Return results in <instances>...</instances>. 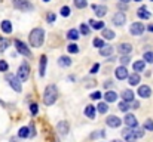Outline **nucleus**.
<instances>
[{
    "mask_svg": "<svg viewBox=\"0 0 153 142\" xmlns=\"http://www.w3.org/2000/svg\"><path fill=\"white\" fill-rule=\"evenodd\" d=\"M7 82H9V85L12 86V89L13 90H16V92H21V89H22V86H21V82L15 77V76H12V74H9L7 77Z\"/></svg>",
    "mask_w": 153,
    "mask_h": 142,
    "instance_id": "obj_5",
    "label": "nucleus"
},
{
    "mask_svg": "<svg viewBox=\"0 0 153 142\" xmlns=\"http://www.w3.org/2000/svg\"><path fill=\"white\" fill-rule=\"evenodd\" d=\"M120 1H122V3H128L129 0H120Z\"/></svg>",
    "mask_w": 153,
    "mask_h": 142,
    "instance_id": "obj_51",
    "label": "nucleus"
},
{
    "mask_svg": "<svg viewBox=\"0 0 153 142\" xmlns=\"http://www.w3.org/2000/svg\"><path fill=\"white\" fill-rule=\"evenodd\" d=\"M12 3L19 10H33V4L28 0H12Z\"/></svg>",
    "mask_w": 153,
    "mask_h": 142,
    "instance_id": "obj_4",
    "label": "nucleus"
},
{
    "mask_svg": "<svg viewBox=\"0 0 153 142\" xmlns=\"http://www.w3.org/2000/svg\"><path fill=\"white\" fill-rule=\"evenodd\" d=\"M137 15L141 18V19H149L150 16H152V13L147 10V7L146 6H143V7H140L138 10H137Z\"/></svg>",
    "mask_w": 153,
    "mask_h": 142,
    "instance_id": "obj_16",
    "label": "nucleus"
},
{
    "mask_svg": "<svg viewBox=\"0 0 153 142\" xmlns=\"http://www.w3.org/2000/svg\"><path fill=\"white\" fill-rule=\"evenodd\" d=\"M111 53H113V46H110V45H104L100 49V55H102V56H110Z\"/></svg>",
    "mask_w": 153,
    "mask_h": 142,
    "instance_id": "obj_20",
    "label": "nucleus"
},
{
    "mask_svg": "<svg viewBox=\"0 0 153 142\" xmlns=\"http://www.w3.org/2000/svg\"><path fill=\"white\" fill-rule=\"evenodd\" d=\"M92 9L95 10L97 16H100V18L107 13V7H105V6H97V4H92Z\"/></svg>",
    "mask_w": 153,
    "mask_h": 142,
    "instance_id": "obj_19",
    "label": "nucleus"
},
{
    "mask_svg": "<svg viewBox=\"0 0 153 142\" xmlns=\"http://www.w3.org/2000/svg\"><path fill=\"white\" fill-rule=\"evenodd\" d=\"M46 64H48V58L43 55L42 58H40V67H39V74L43 77L45 76V71H46Z\"/></svg>",
    "mask_w": 153,
    "mask_h": 142,
    "instance_id": "obj_17",
    "label": "nucleus"
},
{
    "mask_svg": "<svg viewBox=\"0 0 153 142\" xmlns=\"http://www.w3.org/2000/svg\"><path fill=\"white\" fill-rule=\"evenodd\" d=\"M67 37H68L70 40H77V39H79V31H77V30H70V31L67 33Z\"/></svg>",
    "mask_w": 153,
    "mask_h": 142,
    "instance_id": "obj_31",
    "label": "nucleus"
},
{
    "mask_svg": "<svg viewBox=\"0 0 153 142\" xmlns=\"http://www.w3.org/2000/svg\"><path fill=\"white\" fill-rule=\"evenodd\" d=\"M9 46V40L7 39H0V50H6V47Z\"/></svg>",
    "mask_w": 153,
    "mask_h": 142,
    "instance_id": "obj_38",
    "label": "nucleus"
},
{
    "mask_svg": "<svg viewBox=\"0 0 153 142\" xmlns=\"http://www.w3.org/2000/svg\"><path fill=\"white\" fill-rule=\"evenodd\" d=\"M104 99L107 102H114L117 99V95H116V92H113V90H108V92L104 93Z\"/></svg>",
    "mask_w": 153,
    "mask_h": 142,
    "instance_id": "obj_21",
    "label": "nucleus"
},
{
    "mask_svg": "<svg viewBox=\"0 0 153 142\" xmlns=\"http://www.w3.org/2000/svg\"><path fill=\"white\" fill-rule=\"evenodd\" d=\"M80 33H82L83 36H88V34H89V28H88L86 24H80Z\"/></svg>",
    "mask_w": 153,
    "mask_h": 142,
    "instance_id": "obj_40",
    "label": "nucleus"
},
{
    "mask_svg": "<svg viewBox=\"0 0 153 142\" xmlns=\"http://www.w3.org/2000/svg\"><path fill=\"white\" fill-rule=\"evenodd\" d=\"M95 113H97V108H95L94 105H88V107L85 108V116H86L88 118H95Z\"/></svg>",
    "mask_w": 153,
    "mask_h": 142,
    "instance_id": "obj_18",
    "label": "nucleus"
},
{
    "mask_svg": "<svg viewBox=\"0 0 153 142\" xmlns=\"http://www.w3.org/2000/svg\"><path fill=\"white\" fill-rule=\"evenodd\" d=\"M94 46L101 49V47L104 46V40H101V39H95V40H94Z\"/></svg>",
    "mask_w": 153,
    "mask_h": 142,
    "instance_id": "obj_42",
    "label": "nucleus"
},
{
    "mask_svg": "<svg viewBox=\"0 0 153 142\" xmlns=\"http://www.w3.org/2000/svg\"><path fill=\"white\" fill-rule=\"evenodd\" d=\"M102 37H104V39H107V40H111V39L114 37V33H113L111 30L104 28V30H102Z\"/></svg>",
    "mask_w": 153,
    "mask_h": 142,
    "instance_id": "obj_30",
    "label": "nucleus"
},
{
    "mask_svg": "<svg viewBox=\"0 0 153 142\" xmlns=\"http://www.w3.org/2000/svg\"><path fill=\"white\" fill-rule=\"evenodd\" d=\"M56 142H58V141H56Z\"/></svg>",
    "mask_w": 153,
    "mask_h": 142,
    "instance_id": "obj_56",
    "label": "nucleus"
},
{
    "mask_svg": "<svg viewBox=\"0 0 153 142\" xmlns=\"http://www.w3.org/2000/svg\"><path fill=\"white\" fill-rule=\"evenodd\" d=\"M143 61H144V62H150V64H153V52H146L144 56H143Z\"/></svg>",
    "mask_w": 153,
    "mask_h": 142,
    "instance_id": "obj_33",
    "label": "nucleus"
},
{
    "mask_svg": "<svg viewBox=\"0 0 153 142\" xmlns=\"http://www.w3.org/2000/svg\"><path fill=\"white\" fill-rule=\"evenodd\" d=\"M56 130H58L61 135H67L68 130H70V126H68L67 121H59V123L56 124Z\"/></svg>",
    "mask_w": 153,
    "mask_h": 142,
    "instance_id": "obj_13",
    "label": "nucleus"
},
{
    "mask_svg": "<svg viewBox=\"0 0 153 142\" xmlns=\"http://www.w3.org/2000/svg\"><path fill=\"white\" fill-rule=\"evenodd\" d=\"M15 46H16V50H18L21 55H24V56H30V55H31L30 49L27 47L25 43H22L21 40H15Z\"/></svg>",
    "mask_w": 153,
    "mask_h": 142,
    "instance_id": "obj_6",
    "label": "nucleus"
},
{
    "mask_svg": "<svg viewBox=\"0 0 153 142\" xmlns=\"http://www.w3.org/2000/svg\"><path fill=\"white\" fill-rule=\"evenodd\" d=\"M128 80H129V85H131V86H137V85L140 83V76H138L137 73H134V74L128 76Z\"/></svg>",
    "mask_w": 153,
    "mask_h": 142,
    "instance_id": "obj_22",
    "label": "nucleus"
},
{
    "mask_svg": "<svg viewBox=\"0 0 153 142\" xmlns=\"http://www.w3.org/2000/svg\"><path fill=\"white\" fill-rule=\"evenodd\" d=\"M43 1H51V0H43Z\"/></svg>",
    "mask_w": 153,
    "mask_h": 142,
    "instance_id": "obj_53",
    "label": "nucleus"
},
{
    "mask_svg": "<svg viewBox=\"0 0 153 142\" xmlns=\"http://www.w3.org/2000/svg\"><path fill=\"white\" fill-rule=\"evenodd\" d=\"M56 95H58L56 88L53 85H49L45 89V93H43V102H45V105H52L56 101Z\"/></svg>",
    "mask_w": 153,
    "mask_h": 142,
    "instance_id": "obj_2",
    "label": "nucleus"
},
{
    "mask_svg": "<svg viewBox=\"0 0 153 142\" xmlns=\"http://www.w3.org/2000/svg\"><path fill=\"white\" fill-rule=\"evenodd\" d=\"M67 50H68L70 53H77V52H79V46L74 45V43H71V45L67 46Z\"/></svg>",
    "mask_w": 153,
    "mask_h": 142,
    "instance_id": "obj_36",
    "label": "nucleus"
},
{
    "mask_svg": "<svg viewBox=\"0 0 153 142\" xmlns=\"http://www.w3.org/2000/svg\"><path fill=\"white\" fill-rule=\"evenodd\" d=\"M111 142H122V141H119V139H114V141H111Z\"/></svg>",
    "mask_w": 153,
    "mask_h": 142,
    "instance_id": "obj_52",
    "label": "nucleus"
},
{
    "mask_svg": "<svg viewBox=\"0 0 153 142\" xmlns=\"http://www.w3.org/2000/svg\"><path fill=\"white\" fill-rule=\"evenodd\" d=\"M74 4H76V7H79V9H83V7H86L88 1H86V0H74Z\"/></svg>",
    "mask_w": 153,
    "mask_h": 142,
    "instance_id": "obj_35",
    "label": "nucleus"
},
{
    "mask_svg": "<svg viewBox=\"0 0 153 142\" xmlns=\"http://www.w3.org/2000/svg\"><path fill=\"white\" fill-rule=\"evenodd\" d=\"M37 111H39V110H37V105H36V104H31V105H30V113H31L33 116H36Z\"/></svg>",
    "mask_w": 153,
    "mask_h": 142,
    "instance_id": "obj_43",
    "label": "nucleus"
},
{
    "mask_svg": "<svg viewBox=\"0 0 153 142\" xmlns=\"http://www.w3.org/2000/svg\"><path fill=\"white\" fill-rule=\"evenodd\" d=\"M132 132H134V135H135V138H137V139L144 136V130H143V129H135V130H132Z\"/></svg>",
    "mask_w": 153,
    "mask_h": 142,
    "instance_id": "obj_41",
    "label": "nucleus"
},
{
    "mask_svg": "<svg viewBox=\"0 0 153 142\" xmlns=\"http://www.w3.org/2000/svg\"><path fill=\"white\" fill-rule=\"evenodd\" d=\"M123 121H125V124H126L129 129H131V127H137V124H138V121H137V118H135L134 114H126L125 118H123Z\"/></svg>",
    "mask_w": 153,
    "mask_h": 142,
    "instance_id": "obj_8",
    "label": "nucleus"
},
{
    "mask_svg": "<svg viewBox=\"0 0 153 142\" xmlns=\"http://www.w3.org/2000/svg\"><path fill=\"white\" fill-rule=\"evenodd\" d=\"M111 85H113V83H111V82H110V80H108V82H105V85H104V86H105V88H110V86H111Z\"/></svg>",
    "mask_w": 153,
    "mask_h": 142,
    "instance_id": "obj_48",
    "label": "nucleus"
},
{
    "mask_svg": "<svg viewBox=\"0 0 153 142\" xmlns=\"http://www.w3.org/2000/svg\"><path fill=\"white\" fill-rule=\"evenodd\" d=\"M58 64H59L61 67H70V65H71V59H70L68 56H61V58L58 59Z\"/></svg>",
    "mask_w": 153,
    "mask_h": 142,
    "instance_id": "obj_25",
    "label": "nucleus"
},
{
    "mask_svg": "<svg viewBox=\"0 0 153 142\" xmlns=\"http://www.w3.org/2000/svg\"><path fill=\"white\" fill-rule=\"evenodd\" d=\"M144 129H146V130H150V132H153V120H152V118H147V120L144 121Z\"/></svg>",
    "mask_w": 153,
    "mask_h": 142,
    "instance_id": "obj_34",
    "label": "nucleus"
},
{
    "mask_svg": "<svg viewBox=\"0 0 153 142\" xmlns=\"http://www.w3.org/2000/svg\"><path fill=\"white\" fill-rule=\"evenodd\" d=\"M45 40V31L42 28H34L30 33V45L33 47H40Z\"/></svg>",
    "mask_w": 153,
    "mask_h": 142,
    "instance_id": "obj_1",
    "label": "nucleus"
},
{
    "mask_svg": "<svg viewBox=\"0 0 153 142\" xmlns=\"http://www.w3.org/2000/svg\"><path fill=\"white\" fill-rule=\"evenodd\" d=\"M97 111H98V113H101V114L107 113V111H108V105H107L105 102H100V104L97 105Z\"/></svg>",
    "mask_w": 153,
    "mask_h": 142,
    "instance_id": "obj_29",
    "label": "nucleus"
},
{
    "mask_svg": "<svg viewBox=\"0 0 153 142\" xmlns=\"http://www.w3.org/2000/svg\"><path fill=\"white\" fill-rule=\"evenodd\" d=\"M131 107H129V102H125V101H122L120 104H119V110L120 111H123V113H128V110H129Z\"/></svg>",
    "mask_w": 153,
    "mask_h": 142,
    "instance_id": "obj_32",
    "label": "nucleus"
},
{
    "mask_svg": "<svg viewBox=\"0 0 153 142\" xmlns=\"http://www.w3.org/2000/svg\"><path fill=\"white\" fill-rule=\"evenodd\" d=\"M122 98H123L125 102H132V101H134V93H132V90H123V92H122Z\"/></svg>",
    "mask_w": 153,
    "mask_h": 142,
    "instance_id": "obj_23",
    "label": "nucleus"
},
{
    "mask_svg": "<svg viewBox=\"0 0 153 142\" xmlns=\"http://www.w3.org/2000/svg\"><path fill=\"white\" fill-rule=\"evenodd\" d=\"M117 50H119V53H122L123 56H126V55H129L132 52V46L129 43H122L120 46L117 47Z\"/></svg>",
    "mask_w": 153,
    "mask_h": 142,
    "instance_id": "obj_14",
    "label": "nucleus"
},
{
    "mask_svg": "<svg viewBox=\"0 0 153 142\" xmlns=\"http://www.w3.org/2000/svg\"><path fill=\"white\" fill-rule=\"evenodd\" d=\"M119 61H120L122 67H126V65H128V64L131 62V58H129V55H126V56H122V58H120Z\"/></svg>",
    "mask_w": 153,
    "mask_h": 142,
    "instance_id": "obj_37",
    "label": "nucleus"
},
{
    "mask_svg": "<svg viewBox=\"0 0 153 142\" xmlns=\"http://www.w3.org/2000/svg\"><path fill=\"white\" fill-rule=\"evenodd\" d=\"M125 21H126V16H125V13L123 12H117L114 16H113V22H114V25H123L125 24Z\"/></svg>",
    "mask_w": 153,
    "mask_h": 142,
    "instance_id": "obj_10",
    "label": "nucleus"
},
{
    "mask_svg": "<svg viewBox=\"0 0 153 142\" xmlns=\"http://www.w3.org/2000/svg\"><path fill=\"white\" fill-rule=\"evenodd\" d=\"M70 12H71V10H70L68 6H62V7H61V15H62V16H70Z\"/></svg>",
    "mask_w": 153,
    "mask_h": 142,
    "instance_id": "obj_39",
    "label": "nucleus"
},
{
    "mask_svg": "<svg viewBox=\"0 0 153 142\" xmlns=\"http://www.w3.org/2000/svg\"><path fill=\"white\" fill-rule=\"evenodd\" d=\"M135 1H140V0H135Z\"/></svg>",
    "mask_w": 153,
    "mask_h": 142,
    "instance_id": "obj_54",
    "label": "nucleus"
},
{
    "mask_svg": "<svg viewBox=\"0 0 153 142\" xmlns=\"http://www.w3.org/2000/svg\"><path fill=\"white\" fill-rule=\"evenodd\" d=\"M152 1H153V0H152Z\"/></svg>",
    "mask_w": 153,
    "mask_h": 142,
    "instance_id": "obj_55",
    "label": "nucleus"
},
{
    "mask_svg": "<svg viewBox=\"0 0 153 142\" xmlns=\"http://www.w3.org/2000/svg\"><path fill=\"white\" fill-rule=\"evenodd\" d=\"M89 24H91V27L95 28V30H104V22H101V21H94V19H91Z\"/></svg>",
    "mask_w": 153,
    "mask_h": 142,
    "instance_id": "obj_26",
    "label": "nucleus"
},
{
    "mask_svg": "<svg viewBox=\"0 0 153 142\" xmlns=\"http://www.w3.org/2000/svg\"><path fill=\"white\" fill-rule=\"evenodd\" d=\"M122 135H123V138H125V141L126 142H137V138H135L134 132H132L129 127H126V129L122 132Z\"/></svg>",
    "mask_w": 153,
    "mask_h": 142,
    "instance_id": "obj_11",
    "label": "nucleus"
},
{
    "mask_svg": "<svg viewBox=\"0 0 153 142\" xmlns=\"http://www.w3.org/2000/svg\"><path fill=\"white\" fill-rule=\"evenodd\" d=\"M138 107H140L138 102H132V108H138Z\"/></svg>",
    "mask_w": 153,
    "mask_h": 142,
    "instance_id": "obj_49",
    "label": "nucleus"
},
{
    "mask_svg": "<svg viewBox=\"0 0 153 142\" xmlns=\"http://www.w3.org/2000/svg\"><path fill=\"white\" fill-rule=\"evenodd\" d=\"M146 67V62L144 61H137L134 62V71H143Z\"/></svg>",
    "mask_w": 153,
    "mask_h": 142,
    "instance_id": "obj_27",
    "label": "nucleus"
},
{
    "mask_svg": "<svg viewBox=\"0 0 153 142\" xmlns=\"http://www.w3.org/2000/svg\"><path fill=\"white\" fill-rule=\"evenodd\" d=\"M114 74H116V77H117L119 80H123V79L128 77V70H126V67H122V65H120V67L116 68Z\"/></svg>",
    "mask_w": 153,
    "mask_h": 142,
    "instance_id": "obj_12",
    "label": "nucleus"
},
{
    "mask_svg": "<svg viewBox=\"0 0 153 142\" xmlns=\"http://www.w3.org/2000/svg\"><path fill=\"white\" fill-rule=\"evenodd\" d=\"M138 95H140L141 98H149V96L152 95V89H150L149 86L143 85V86H140V88H138Z\"/></svg>",
    "mask_w": 153,
    "mask_h": 142,
    "instance_id": "obj_15",
    "label": "nucleus"
},
{
    "mask_svg": "<svg viewBox=\"0 0 153 142\" xmlns=\"http://www.w3.org/2000/svg\"><path fill=\"white\" fill-rule=\"evenodd\" d=\"M144 33V25L141 22H134L131 24V34L132 36H141Z\"/></svg>",
    "mask_w": 153,
    "mask_h": 142,
    "instance_id": "obj_7",
    "label": "nucleus"
},
{
    "mask_svg": "<svg viewBox=\"0 0 153 142\" xmlns=\"http://www.w3.org/2000/svg\"><path fill=\"white\" fill-rule=\"evenodd\" d=\"M18 136L19 138H28L30 136V129L28 127H21L19 132H18Z\"/></svg>",
    "mask_w": 153,
    "mask_h": 142,
    "instance_id": "obj_28",
    "label": "nucleus"
},
{
    "mask_svg": "<svg viewBox=\"0 0 153 142\" xmlns=\"http://www.w3.org/2000/svg\"><path fill=\"white\" fill-rule=\"evenodd\" d=\"M105 121H107V124H108L110 127H119L120 123H122V120H120L117 116H108Z\"/></svg>",
    "mask_w": 153,
    "mask_h": 142,
    "instance_id": "obj_9",
    "label": "nucleus"
},
{
    "mask_svg": "<svg viewBox=\"0 0 153 142\" xmlns=\"http://www.w3.org/2000/svg\"><path fill=\"white\" fill-rule=\"evenodd\" d=\"M28 76H30V67H28L27 62H22V64L19 65V68H18L16 79H18L19 82H25V80L28 79Z\"/></svg>",
    "mask_w": 153,
    "mask_h": 142,
    "instance_id": "obj_3",
    "label": "nucleus"
},
{
    "mask_svg": "<svg viewBox=\"0 0 153 142\" xmlns=\"http://www.w3.org/2000/svg\"><path fill=\"white\" fill-rule=\"evenodd\" d=\"M91 98H92V99H100V98H101V93H100V92H94V93L91 95Z\"/></svg>",
    "mask_w": 153,
    "mask_h": 142,
    "instance_id": "obj_46",
    "label": "nucleus"
},
{
    "mask_svg": "<svg viewBox=\"0 0 153 142\" xmlns=\"http://www.w3.org/2000/svg\"><path fill=\"white\" fill-rule=\"evenodd\" d=\"M147 30H149V31H153V25H152V24H150V25L147 27Z\"/></svg>",
    "mask_w": 153,
    "mask_h": 142,
    "instance_id": "obj_50",
    "label": "nucleus"
},
{
    "mask_svg": "<svg viewBox=\"0 0 153 142\" xmlns=\"http://www.w3.org/2000/svg\"><path fill=\"white\" fill-rule=\"evenodd\" d=\"M0 71H7V62L6 61H0Z\"/></svg>",
    "mask_w": 153,
    "mask_h": 142,
    "instance_id": "obj_44",
    "label": "nucleus"
},
{
    "mask_svg": "<svg viewBox=\"0 0 153 142\" xmlns=\"http://www.w3.org/2000/svg\"><path fill=\"white\" fill-rule=\"evenodd\" d=\"M98 68H100V64H95V65L91 68V74H95V73H98Z\"/></svg>",
    "mask_w": 153,
    "mask_h": 142,
    "instance_id": "obj_45",
    "label": "nucleus"
},
{
    "mask_svg": "<svg viewBox=\"0 0 153 142\" xmlns=\"http://www.w3.org/2000/svg\"><path fill=\"white\" fill-rule=\"evenodd\" d=\"M53 19H55V13H49V15H48V21H49V22H52Z\"/></svg>",
    "mask_w": 153,
    "mask_h": 142,
    "instance_id": "obj_47",
    "label": "nucleus"
},
{
    "mask_svg": "<svg viewBox=\"0 0 153 142\" xmlns=\"http://www.w3.org/2000/svg\"><path fill=\"white\" fill-rule=\"evenodd\" d=\"M1 30H3V33H6V34L12 33V24H10V21H3V22H1Z\"/></svg>",
    "mask_w": 153,
    "mask_h": 142,
    "instance_id": "obj_24",
    "label": "nucleus"
}]
</instances>
